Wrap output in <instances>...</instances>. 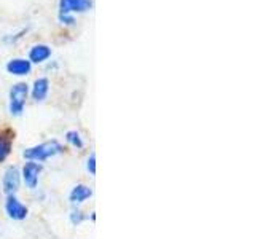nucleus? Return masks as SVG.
<instances>
[{
    "label": "nucleus",
    "instance_id": "nucleus-10",
    "mask_svg": "<svg viewBox=\"0 0 255 239\" xmlns=\"http://www.w3.org/2000/svg\"><path fill=\"white\" fill-rule=\"evenodd\" d=\"M93 196V190L88 187V185H77L74 187V190L70 191V201L72 204H82L85 203L88 198Z\"/></svg>",
    "mask_w": 255,
    "mask_h": 239
},
{
    "label": "nucleus",
    "instance_id": "nucleus-12",
    "mask_svg": "<svg viewBox=\"0 0 255 239\" xmlns=\"http://www.w3.org/2000/svg\"><path fill=\"white\" fill-rule=\"evenodd\" d=\"M11 151V143L8 140H0V163L5 161V158L10 155Z\"/></svg>",
    "mask_w": 255,
    "mask_h": 239
},
{
    "label": "nucleus",
    "instance_id": "nucleus-3",
    "mask_svg": "<svg viewBox=\"0 0 255 239\" xmlns=\"http://www.w3.org/2000/svg\"><path fill=\"white\" fill-rule=\"evenodd\" d=\"M29 94V86L26 83H16L10 90V114L14 117H19L24 112V106H26V99Z\"/></svg>",
    "mask_w": 255,
    "mask_h": 239
},
{
    "label": "nucleus",
    "instance_id": "nucleus-6",
    "mask_svg": "<svg viewBox=\"0 0 255 239\" xmlns=\"http://www.w3.org/2000/svg\"><path fill=\"white\" fill-rule=\"evenodd\" d=\"M19 182H21L19 171L16 167H8L3 175V191L8 196L14 195L19 190Z\"/></svg>",
    "mask_w": 255,
    "mask_h": 239
},
{
    "label": "nucleus",
    "instance_id": "nucleus-1",
    "mask_svg": "<svg viewBox=\"0 0 255 239\" xmlns=\"http://www.w3.org/2000/svg\"><path fill=\"white\" fill-rule=\"evenodd\" d=\"M93 6V0H59V19L64 24H75L72 13H83Z\"/></svg>",
    "mask_w": 255,
    "mask_h": 239
},
{
    "label": "nucleus",
    "instance_id": "nucleus-11",
    "mask_svg": "<svg viewBox=\"0 0 255 239\" xmlns=\"http://www.w3.org/2000/svg\"><path fill=\"white\" fill-rule=\"evenodd\" d=\"M66 135H67V142L69 143H72V145L77 147V148H83V140H82V137H80V134L77 131H69Z\"/></svg>",
    "mask_w": 255,
    "mask_h": 239
},
{
    "label": "nucleus",
    "instance_id": "nucleus-5",
    "mask_svg": "<svg viewBox=\"0 0 255 239\" xmlns=\"http://www.w3.org/2000/svg\"><path fill=\"white\" fill-rule=\"evenodd\" d=\"M42 172V164H38L37 161H27L22 167V179L24 183L29 187V188H37V183H38V175Z\"/></svg>",
    "mask_w": 255,
    "mask_h": 239
},
{
    "label": "nucleus",
    "instance_id": "nucleus-9",
    "mask_svg": "<svg viewBox=\"0 0 255 239\" xmlns=\"http://www.w3.org/2000/svg\"><path fill=\"white\" fill-rule=\"evenodd\" d=\"M48 91H50V80L46 77L37 78L34 82V86H32V98L37 102H42L46 99Z\"/></svg>",
    "mask_w": 255,
    "mask_h": 239
},
{
    "label": "nucleus",
    "instance_id": "nucleus-8",
    "mask_svg": "<svg viewBox=\"0 0 255 239\" xmlns=\"http://www.w3.org/2000/svg\"><path fill=\"white\" fill-rule=\"evenodd\" d=\"M51 56V48L48 45H43V43H38V45H34L30 48L29 51V61L30 64H42L45 62L46 59H50Z\"/></svg>",
    "mask_w": 255,
    "mask_h": 239
},
{
    "label": "nucleus",
    "instance_id": "nucleus-14",
    "mask_svg": "<svg viewBox=\"0 0 255 239\" xmlns=\"http://www.w3.org/2000/svg\"><path fill=\"white\" fill-rule=\"evenodd\" d=\"M86 167H88V171H90L93 175L96 174V155H94V153H91V156L88 158V164H86Z\"/></svg>",
    "mask_w": 255,
    "mask_h": 239
},
{
    "label": "nucleus",
    "instance_id": "nucleus-2",
    "mask_svg": "<svg viewBox=\"0 0 255 239\" xmlns=\"http://www.w3.org/2000/svg\"><path fill=\"white\" fill-rule=\"evenodd\" d=\"M62 151V145L58 140H48L40 143V145L30 147L24 151V158H27L29 161H45L48 158H53L56 155H59Z\"/></svg>",
    "mask_w": 255,
    "mask_h": 239
},
{
    "label": "nucleus",
    "instance_id": "nucleus-13",
    "mask_svg": "<svg viewBox=\"0 0 255 239\" xmlns=\"http://www.w3.org/2000/svg\"><path fill=\"white\" fill-rule=\"evenodd\" d=\"M70 220H72L74 225H78L80 222L85 220V215H83L82 211H74V212H72V215H70Z\"/></svg>",
    "mask_w": 255,
    "mask_h": 239
},
{
    "label": "nucleus",
    "instance_id": "nucleus-4",
    "mask_svg": "<svg viewBox=\"0 0 255 239\" xmlns=\"http://www.w3.org/2000/svg\"><path fill=\"white\" fill-rule=\"evenodd\" d=\"M5 211L8 214V217L13 220H24L27 217V207L24 206L14 195H10L5 203Z\"/></svg>",
    "mask_w": 255,
    "mask_h": 239
},
{
    "label": "nucleus",
    "instance_id": "nucleus-7",
    "mask_svg": "<svg viewBox=\"0 0 255 239\" xmlns=\"http://www.w3.org/2000/svg\"><path fill=\"white\" fill-rule=\"evenodd\" d=\"M32 69V64L29 59H24V58H14L11 61H8L6 64V70L8 74L16 75V77H22V75H27Z\"/></svg>",
    "mask_w": 255,
    "mask_h": 239
}]
</instances>
